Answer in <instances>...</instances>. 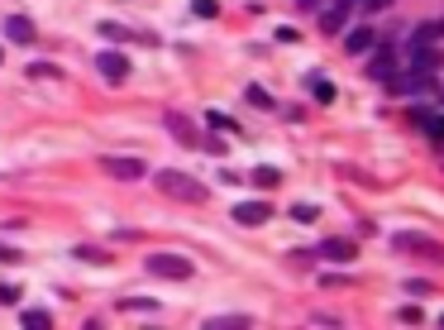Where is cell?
<instances>
[{"instance_id": "cell-1", "label": "cell", "mask_w": 444, "mask_h": 330, "mask_svg": "<svg viewBox=\"0 0 444 330\" xmlns=\"http://www.w3.org/2000/svg\"><path fill=\"white\" fill-rule=\"evenodd\" d=\"M153 182H158V192H162V196H177V201H191V206H196V201H206V187H201L196 177H186V172L162 167Z\"/></svg>"}, {"instance_id": "cell-2", "label": "cell", "mask_w": 444, "mask_h": 330, "mask_svg": "<svg viewBox=\"0 0 444 330\" xmlns=\"http://www.w3.org/2000/svg\"><path fill=\"white\" fill-rule=\"evenodd\" d=\"M144 268H148L153 277H172V282H186V277L196 273V263L182 259V254H148V259H144Z\"/></svg>"}, {"instance_id": "cell-3", "label": "cell", "mask_w": 444, "mask_h": 330, "mask_svg": "<svg viewBox=\"0 0 444 330\" xmlns=\"http://www.w3.org/2000/svg\"><path fill=\"white\" fill-rule=\"evenodd\" d=\"M392 249H401V254H430L435 263H444V245L430 240V235H392Z\"/></svg>"}, {"instance_id": "cell-4", "label": "cell", "mask_w": 444, "mask_h": 330, "mask_svg": "<svg viewBox=\"0 0 444 330\" xmlns=\"http://www.w3.org/2000/svg\"><path fill=\"white\" fill-rule=\"evenodd\" d=\"M162 125H167V130L177 135V144H182V149H201V130H196V125L186 120L182 110H167V115H162Z\"/></svg>"}, {"instance_id": "cell-5", "label": "cell", "mask_w": 444, "mask_h": 330, "mask_svg": "<svg viewBox=\"0 0 444 330\" xmlns=\"http://www.w3.org/2000/svg\"><path fill=\"white\" fill-rule=\"evenodd\" d=\"M101 167L110 172V177H115V182H139V177L148 172V167L139 163V158H120V153H110V158H101Z\"/></svg>"}, {"instance_id": "cell-6", "label": "cell", "mask_w": 444, "mask_h": 330, "mask_svg": "<svg viewBox=\"0 0 444 330\" xmlns=\"http://www.w3.org/2000/svg\"><path fill=\"white\" fill-rule=\"evenodd\" d=\"M96 67H101V77H105V82H125V77H130V57H125V53H115V48H105V53L96 57Z\"/></svg>"}, {"instance_id": "cell-7", "label": "cell", "mask_w": 444, "mask_h": 330, "mask_svg": "<svg viewBox=\"0 0 444 330\" xmlns=\"http://www.w3.org/2000/svg\"><path fill=\"white\" fill-rule=\"evenodd\" d=\"M315 254L330 259V263H354V259H359V245H354V240H320Z\"/></svg>"}, {"instance_id": "cell-8", "label": "cell", "mask_w": 444, "mask_h": 330, "mask_svg": "<svg viewBox=\"0 0 444 330\" xmlns=\"http://www.w3.org/2000/svg\"><path fill=\"white\" fill-rule=\"evenodd\" d=\"M368 72H373L377 82H392V77H396V48H392V43H382V48L373 53V62H368Z\"/></svg>"}, {"instance_id": "cell-9", "label": "cell", "mask_w": 444, "mask_h": 330, "mask_svg": "<svg viewBox=\"0 0 444 330\" xmlns=\"http://www.w3.org/2000/svg\"><path fill=\"white\" fill-rule=\"evenodd\" d=\"M235 220L254 230V225H263V220H272V206H268V201H239V206H235Z\"/></svg>"}, {"instance_id": "cell-10", "label": "cell", "mask_w": 444, "mask_h": 330, "mask_svg": "<svg viewBox=\"0 0 444 330\" xmlns=\"http://www.w3.org/2000/svg\"><path fill=\"white\" fill-rule=\"evenodd\" d=\"M5 34H10L15 43H34V34H39V29H34L29 15H10V20H5Z\"/></svg>"}, {"instance_id": "cell-11", "label": "cell", "mask_w": 444, "mask_h": 330, "mask_svg": "<svg viewBox=\"0 0 444 330\" xmlns=\"http://www.w3.org/2000/svg\"><path fill=\"white\" fill-rule=\"evenodd\" d=\"M373 43H377V34H373L368 25H359V29H349V34H344V48H349V53H368Z\"/></svg>"}, {"instance_id": "cell-12", "label": "cell", "mask_w": 444, "mask_h": 330, "mask_svg": "<svg viewBox=\"0 0 444 330\" xmlns=\"http://www.w3.org/2000/svg\"><path fill=\"white\" fill-rule=\"evenodd\" d=\"M344 25H349V10L330 0V5H325V15H320V29H325V34H344Z\"/></svg>"}, {"instance_id": "cell-13", "label": "cell", "mask_w": 444, "mask_h": 330, "mask_svg": "<svg viewBox=\"0 0 444 330\" xmlns=\"http://www.w3.org/2000/svg\"><path fill=\"white\" fill-rule=\"evenodd\" d=\"M254 326V316H244V311H230V316H215L210 330H249Z\"/></svg>"}, {"instance_id": "cell-14", "label": "cell", "mask_w": 444, "mask_h": 330, "mask_svg": "<svg viewBox=\"0 0 444 330\" xmlns=\"http://www.w3.org/2000/svg\"><path fill=\"white\" fill-rule=\"evenodd\" d=\"M277 182H282V172H277V167H254V187H277Z\"/></svg>"}, {"instance_id": "cell-15", "label": "cell", "mask_w": 444, "mask_h": 330, "mask_svg": "<svg viewBox=\"0 0 444 330\" xmlns=\"http://www.w3.org/2000/svg\"><path fill=\"white\" fill-rule=\"evenodd\" d=\"M420 125H425V135L435 139V144H444V115H435V110H430V115H425Z\"/></svg>"}, {"instance_id": "cell-16", "label": "cell", "mask_w": 444, "mask_h": 330, "mask_svg": "<svg viewBox=\"0 0 444 330\" xmlns=\"http://www.w3.org/2000/svg\"><path fill=\"white\" fill-rule=\"evenodd\" d=\"M306 86H311V91L320 96V101H335V86L325 82V77H315V72H311V77H306Z\"/></svg>"}, {"instance_id": "cell-17", "label": "cell", "mask_w": 444, "mask_h": 330, "mask_svg": "<svg viewBox=\"0 0 444 330\" xmlns=\"http://www.w3.org/2000/svg\"><path fill=\"white\" fill-rule=\"evenodd\" d=\"M25 326H29V330H48V326H53V316L34 306V311H25Z\"/></svg>"}, {"instance_id": "cell-18", "label": "cell", "mask_w": 444, "mask_h": 330, "mask_svg": "<svg viewBox=\"0 0 444 330\" xmlns=\"http://www.w3.org/2000/svg\"><path fill=\"white\" fill-rule=\"evenodd\" d=\"M77 259H86V263H110V254H105V249H96V245H81Z\"/></svg>"}, {"instance_id": "cell-19", "label": "cell", "mask_w": 444, "mask_h": 330, "mask_svg": "<svg viewBox=\"0 0 444 330\" xmlns=\"http://www.w3.org/2000/svg\"><path fill=\"white\" fill-rule=\"evenodd\" d=\"M249 101H254L258 110H277V101H272V96H268L263 86H249Z\"/></svg>"}, {"instance_id": "cell-20", "label": "cell", "mask_w": 444, "mask_h": 330, "mask_svg": "<svg viewBox=\"0 0 444 330\" xmlns=\"http://www.w3.org/2000/svg\"><path fill=\"white\" fill-rule=\"evenodd\" d=\"M291 220H301V225H315V220H320V211L301 201V206H291Z\"/></svg>"}, {"instance_id": "cell-21", "label": "cell", "mask_w": 444, "mask_h": 330, "mask_svg": "<svg viewBox=\"0 0 444 330\" xmlns=\"http://www.w3.org/2000/svg\"><path fill=\"white\" fill-rule=\"evenodd\" d=\"M206 120L215 125V130H230V135H239V125L230 120V115H220V110H206Z\"/></svg>"}, {"instance_id": "cell-22", "label": "cell", "mask_w": 444, "mask_h": 330, "mask_svg": "<svg viewBox=\"0 0 444 330\" xmlns=\"http://www.w3.org/2000/svg\"><path fill=\"white\" fill-rule=\"evenodd\" d=\"M20 302V287L15 282H0V306H15Z\"/></svg>"}, {"instance_id": "cell-23", "label": "cell", "mask_w": 444, "mask_h": 330, "mask_svg": "<svg viewBox=\"0 0 444 330\" xmlns=\"http://www.w3.org/2000/svg\"><path fill=\"white\" fill-rule=\"evenodd\" d=\"M120 306H130V311H158V302H148V297H125Z\"/></svg>"}, {"instance_id": "cell-24", "label": "cell", "mask_w": 444, "mask_h": 330, "mask_svg": "<svg viewBox=\"0 0 444 330\" xmlns=\"http://www.w3.org/2000/svg\"><path fill=\"white\" fill-rule=\"evenodd\" d=\"M201 149H206V153H225V149H230V144H225V139H215V135H201Z\"/></svg>"}, {"instance_id": "cell-25", "label": "cell", "mask_w": 444, "mask_h": 330, "mask_svg": "<svg viewBox=\"0 0 444 330\" xmlns=\"http://www.w3.org/2000/svg\"><path fill=\"white\" fill-rule=\"evenodd\" d=\"M101 34H105V39H125L130 29H125V25H110V20H105V25H101Z\"/></svg>"}, {"instance_id": "cell-26", "label": "cell", "mask_w": 444, "mask_h": 330, "mask_svg": "<svg viewBox=\"0 0 444 330\" xmlns=\"http://www.w3.org/2000/svg\"><path fill=\"white\" fill-rule=\"evenodd\" d=\"M406 292H416V297H430V282H420V277H411V282H406Z\"/></svg>"}, {"instance_id": "cell-27", "label": "cell", "mask_w": 444, "mask_h": 330, "mask_svg": "<svg viewBox=\"0 0 444 330\" xmlns=\"http://www.w3.org/2000/svg\"><path fill=\"white\" fill-rule=\"evenodd\" d=\"M191 10H196V15H206V20H210V15H215V10H220V5H215V0H196V5H191Z\"/></svg>"}, {"instance_id": "cell-28", "label": "cell", "mask_w": 444, "mask_h": 330, "mask_svg": "<svg viewBox=\"0 0 444 330\" xmlns=\"http://www.w3.org/2000/svg\"><path fill=\"white\" fill-rule=\"evenodd\" d=\"M368 10H373V15H377V10H387V5H392V0H363Z\"/></svg>"}, {"instance_id": "cell-29", "label": "cell", "mask_w": 444, "mask_h": 330, "mask_svg": "<svg viewBox=\"0 0 444 330\" xmlns=\"http://www.w3.org/2000/svg\"><path fill=\"white\" fill-rule=\"evenodd\" d=\"M335 5H344V10H354V5H363V0H335Z\"/></svg>"}, {"instance_id": "cell-30", "label": "cell", "mask_w": 444, "mask_h": 330, "mask_svg": "<svg viewBox=\"0 0 444 330\" xmlns=\"http://www.w3.org/2000/svg\"><path fill=\"white\" fill-rule=\"evenodd\" d=\"M440 39H444V20H440Z\"/></svg>"}, {"instance_id": "cell-31", "label": "cell", "mask_w": 444, "mask_h": 330, "mask_svg": "<svg viewBox=\"0 0 444 330\" xmlns=\"http://www.w3.org/2000/svg\"><path fill=\"white\" fill-rule=\"evenodd\" d=\"M440 326H444V316H440Z\"/></svg>"}]
</instances>
